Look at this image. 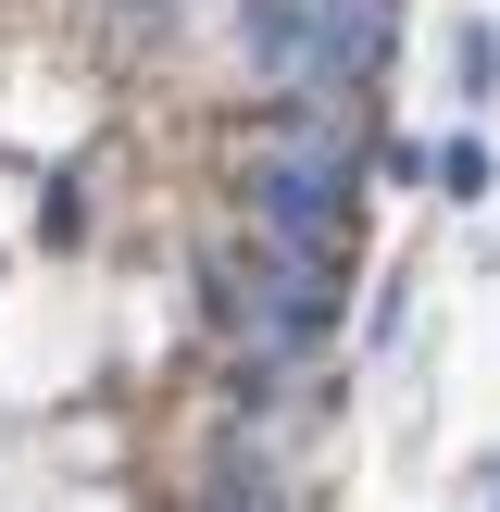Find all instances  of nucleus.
<instances>
[{
	"mask_svg": "<svg viewBox=\"0 0 500 512\" xmlns=\"http://www.w3.org/2000/svg\"><path fill=\"white\" fill-rule=\"evenodd\" d=\"M250 238H263L275 263H325L338 275V250H350V150L325 138V125H288V138L250 163Z\"/></svg>",
	"mask_w": 500,
	"mask_h": 512,
	"instance_id": "1",
	"label": "nucleus"
},
{
	"mask_svg": "<svg viewBox=\"0 0 500 512\" xmlns=\"http://www.w3.org/2000/svg\"><path fill=\"white\" fill-rule=\"evenodd\" d=\"M213 313L238 325L250 350H300V338H325L338 325V275L325 263H213Z\"/></svg>",
	"mask_w": 500,
	"mask_h": 512,
	"instance_id": "2",
	"label": "nucleus"
},
{
	"mask_svg": "<svg viewBox=\"0 0 500 512\" xmlns=\"http://www.w3.org/2000/svg\"><path fill=\"white\" fill-rule=\"evenodd\" d=\"M388 63V0H300V88H350Z\"/></svg>",
	"mask_w": 500,
	"mask_h": 512,
	"instance_id": "3",
	"label": "nucleus"
},
{
	"mask_svg": "<svg viewBox=\"0 0 500 512\" xmlns=\"http://www.w3.org/2000/svg\"><path fill=\"white\" fill-rule=\"evenodd\" d=\"M438 188H450V200H488V138H450V150H438Z\"/></svg>",
	"mask_w": 500,
	"mask_h": 512,
	"instance_id": "4",
	"label": "nucleus"
},
{
	"mask_svg": "<svg viewBox=\"0 0 500 512\" xmlns=\"http://www.w3.org/2000/svg\"><path fill=\"white\" fill-rule=\"evenodd\" d=\"M213 512H263V500H213Z\"/></svg>",
	"mask_w": 500,
	"mask_h": 512,
	"instance_id": "5",
	"label": "nucleus"
}]
</instances>
